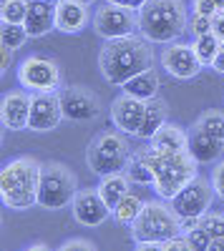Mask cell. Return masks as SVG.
<instances>
[{"instance_id":"cell-22","label":"cell","mask_w":224,"mask_h":251,"mask_svg":"<svg viewBox=\"0 0 224 251\" xmlns=\"http://www.w3.org/2000/svg\"><path fill=\"white\" fill-rule=\"evenodd\" d=\"M146 143L154 146V149H159V151H179V149H187L189 133L181 128V126L167 121V123L161 126V128H159Z\"/></svg>"},{"instance_id":"cell-45","label":"cell","mask_w":224,"mask_h":251,"mask_svg":"<svg viewBox=\"0 0 224 251\" xmlns=\"http://www.w3.org/2000/svg\"><path fill=\"white\" fill-rule=\"evenodd\" d=\"M217 8H219V10H224V0H217Z\"/></svg>"},{"instance_id":"cell-41","label":"cell","mask_w":224,"mask_h":251,"mask_svg":"<svg viewBox=\"0 0 224 251\" xmlns=\"http://www.w3.org/2000/svg\"><path fill=\"white\" fill-rule=\"evenodd\" d=\"M0 53H3V63H0V71H10V66H13V53L15 50H10V48H0Z\"/></svg>"},{"instance_id":"cell-23","label":"cell","mask_w":224,"mask_h":251,"mask_svg":"<svg viewBox=\"0 0 224 251\" xmlns=\"http://www.w3.org/2000/svg\"><path fill=\"white\" fill-rule=\"evenodd\" d=\"M129 188H131V178L126 176V171L101 176V181H98V191H101V196H104V201L111 206V211L126 194H131Z\"/></svg>"},{"instance_id":"cell-39","label":"cell","mask_w":224,"mask_h":251,"mask_svg":"<svg viewBox=\"0 0 224 251\" xmlns=\"http://www.w3.org/2000/svg\"><path fill=\"white\" fill-rule=\"evenodd\" d=\"M212 71H217V73H224V40L219 43V50H217V55H214V63H212Z\"/></svg>"},{"instance_id":"cell-28","label":"cell","mask_w":224,"mask_h":251,"mask_svg":"<svg viewBox=\"0 0 224 251\" xmlns=\"http://www.w3.org/2000/svg\"><path fill=\"white\" fill-rule=\"evenodd\" d=\"M30 0H3L0 5V20L3 23H26Z\"/></svg>"},{"instance_id":"cell-44","label":"cell","mask_w":224,"mask_h":251,"mask_svg":"<svg viewBox=\"0 0 224 251\" xmlns=\"http://www.w3.org/2000/svg\"><path fill=\"white\" fill-rule=\"evenodd\" d=\"M78 3H86V5H93V3H98V0H78Z\"/></svg>"},{"instance_id":"cell-37","label":"cell","mask_w":224,"mask_h":251,"mask_svg":"<svg viewBox=\"0 0 224 251\" xmlns=\"http://www.w3.org/2000/svg\"><path fill=\"white\" fill-rule=\"evenodd\" d=\"M212 33L219 40H224V10H219V13L212 15Z\"/></svg>"},{"instance_id":"cell-12","label":"cell","mask_w":224,"mask_h":251,"mask_svg":"<svg viewBox=\"0 0 224 251\" xmlns=\"http://www.w3.org/2000/svg\"><path fill=\"white\" fill-rule=\"evenodd\" d=\"M71 211H73L76 224L88 226V228H96L104 221H109V216H113L111 206L104 201L98 186L96 188H78V194L71 203Z\"/></svg>"},{"instance_id":"cell-42","label":"cell","mask_w":224,"mask_h":251,"mask_svg":"<svg viewBox=\"0 0 224 251\" xmlns=\"http://www.w3.org/2000/svg\"><path fill=\"white\" fill-rule=\"evenodd\" d=\"M209 251H224V236H217V239H212V244H209Z\"/></svg>"},{"instance_id":"cell-10","label":"cell","mask_w":224,"mask_h":251,"mask_svg":"<svg viewBox=\"0 0 224 251\" xmlns=\"http://www.w3.org/2000/svg\"><path fill=\"white\" fill-rule=\"evenodd\" d=\"M214 186H212V181H207V178H201V176H196V178H192L181 191L169 201L171 203V208H174V214L179 216V219H201L209 208H212V201H214Z\"/></svg>"},{"instance_id":"cell-36","label":"cell","mask_w":224,"mask_h":251,"mask_svg":"<svg viewBox=\"0 0 224 251\" xmlns=\"http://www.w3.org/2000/svg\"><path fill=\"white\" fill-rule=\"evenodd\" d=\"M76 249H86V251H93L96 244L93 241H86V239H68L60 244V251H76Z\"/></svg>"},{"instance_id":"cell-25","label":"cell","mask_w":224,"mask_h":251,"mask_svg":"<svg viewBox=\"0 0 224 251\" xmlns=\"http://www.w3.org/2000/svg\"><path fill=\"white\" fill-rule=\"evenodd\" d=\"M144 203H146V201H141L136 194H126L124 199H121V201L113 206V219H116V224L131 228V224L139 219V214H141V208H144Z\"/></svg>"},{"instance_id":"cell-33","label":"cell","mask_w":224,"mask_h":251,"mask_svg":"<svg viewBox=\"0 0 224 251\" xmlns=\"http://www.w3.org/2000/svg\"><path fill=\"white\" fill-rule=\"evenodd\" d=\"M212 186H214V194L224 201V161H219L214 169H212Z\"/></svg>"},{"instance_id":"cell-18","label":"cell","mask_w":224,"mask_h":251,"mask_svg":"<svg viewBox=\"0 0 224 251\" xmlns=\"http://www.w3.org/2000/svg\"><path fill=\"white\" fill-rule=\"evenodd\" d=\"M187 149H189V153L196 158L199 166H201V163H214V161H219L222 153H224V138L212 136L209 131L192 126Z\"/></svg>"},{"instance_id":"cell-30","label":"cell","mask_w":224,"mask_h":251,"mask_svg":"<svg viewBox=\"0 0 224 251\" xmlns=\"http://www.w3.org/2000/svg\"><path fill=\"white\" fill-rule=\"evenodd\" d=\"M184 236H187V241H189L192 251H209V244H212V234L207 231L204 226H201V221H199V226H194L192 231H187Z\"/></svg>"},{"instance_id":"cell-40","label":"cell","mask_w":224,"mask_h":251,"mask_svg":"<svg viewBox=\"0 0 224 251\" xmlns=\"http://www.w3.org/2000/svg\"><path fill=\"white\" fill-rule=\"evenodd\" d=\"M106 3H116V5H124V8H131V10H141V5L146 0H106Z\"/></svg>"},{"instance_id":"cell-29","label":"cell","mask_w":224,"mask_h":251,"mask_svg":"<svg viewBox=\"0 0 224 251\" xmlns=\"http://www.w3.org/2000/svg\"><path fill=\"white\" fill-rule=\"evenodd\" d=\"M194 126H196V128H204V131H209L212 136L224 138V111L209 108V111H204V113H201V116L194 121Z\"/></svg>"},{"instance_id":"cell-6","label":"cell","mask_w":224,"mask_h":251,"mask_svg":"<svg viewBox=\"0 0 224 251\" xmlns=\"http://www.w3.org/2000/svg\"><path fill=\"white\" fill-rule=\"evenodd\" d=\"M78 194L76 174L60 161H46L40 166V183H38V206L48 211H60L73 203Z\"/></svg>"},{"instance_id":"cell-15","label":"cell","mask_w":224,"mask_h":251,"mask_svg":"<svg viewBox=\"0 0 224 251\" xmlns=\"http://www.w3.org/2000/svg\"><path fill=\"white\" fill-rule=\"evenodd\" d=\"M144 113H146V100H139L129 93H121L111 103V123L126 136H139Z\"/></svg>"},{"instance_id":"cell-32","label":"cell","mask_w":224,"mask_h":251,"mask_svg":"<svg viewBox=\"0 0 224 251\" xmlns=\"http://www.w3.org/2000/svg\"><path fill=\"white\" fill-rule=\"evenodd\" d=\"M189 33H192L194 38H199V35H207V33H212V15L192 13V18H189Z\"/></svg>"},{"instance_id":"cell-7","label":"cell","mask_w":224,"mask_h":251,"mask_svg":"<svg viewBox=\"0 0 224 251\" xmlns=\"http://www.w3.org/2000/svg\"><path fill=\"white\" fill-rule=\"evenodd\" d=\"M181 234L179 216L174 214L171 203L161 201H146L141 208L139 219L131 224V239L134 241H161L174 239Z\"/></svg>"},{"instance_id":"cell-14","label":"cell","mask_w":224,"mask_h":251,"mask_svg":"<svg viewBox=\"0 0 224 251\" xmlns=\"http://www.w3.org/2000/svg\"><path fill=\"white\" fill-rule=\"evenodd\" d=\"M63 118H66V116H63V106H60L58 91H53V93H33L28 131H33V133L56 131L58 123L63 121Z\"/></svg>"},{"instance_id":"cell-24","label":"cell","mask_w":224,"mask_h":251,"mask_svg":"<svg viewBox=\"0 0 224 251\" xmlns=\"http://www.w3.org/2000/svg\"><path fill=\"white\" fill-rule=\"evenodd\" d=\"M126 176L131 178V183H139V186H154V171H151V163L146 158V146L131 151V158L126 163Z\"/></svg>"},{"instance_id":"cell-5","label":"cell","mask_w":224,"mask_h":251,"mask_svg":"<svg viewBox=\"0 0 224 251\" xmlns=\"http://www.w3.org/2000/svg\"><path fill=\"white\" fill-rule=\"evenodd\" d=\"M129 158H131V149H129L126 133H118V128L98 133L86 146V166L98 178L124 171Z\"/></svg>"},{"instance_id":"cell-4","label":"cell","mask_w":224,"mask_h":251,"mask_svg":"<svg viewBox=\"0 0 224 251\" xmlns=\"http://www.w3.org/2000/svg\"><path fill=\"white\" fill-rule=\"evenodd\" d=\"M146 158L154 171V191L159 199L171 201L192 178H196V158L189 153V149L179 151H159L146 143Z\"/></svg>"},{"instance_id":"cell-13","label":"cell","mask_w":224,"mask_h":251,"mask_svg":"<svg viewBox=\"0 0 224 251\" xmlns=\"http://www.w3.org/2000/svg\"><path fill=\"white\" fill-rule=\"evenodd\" d=\"M159 60H161V68L176 80H192V78L199 75L201 68H204L196 50H194V46H187V43H169L161 50Z\"/></svg>"},{"instance_id":"cell-38","label":"cell","mask_w":224,"mask_h":251,"mask_svg":"<svg viewBox=\"0 0 224 251\" xmlns=\"http://www.w3.org/2000/svg\"><path fill=\"white\" fill-rule=\"evenodd\" d=\"M136 251H164V244L161 241H134Z\"/></svg>"},{"instance_id":"cell-19","label":"cell","mask_w":224,"mask_h":251,"mask_svg":"<svg viewBox=\"0 0 224 251\" xmlns=\"http://www.w3.org/2000/svg\"><path fill=\"white\" fill-rule=\"evenodd\" d=\"M30 38H43L56 30V0H30L23 23Z\"/></svg>"},{"instance_id":"cell-43","label":"cell","mask_w":224,"mask_h":251,"mask_svg":"<svg viewBox=\"0 0 224 251\" xmlns=\"http://www.w3.org/2000/svg\"><path fill=\"white\" fill-rule=\"evenodd\" d=\"M28 251H48V246H46V244H30Z\"/></svg>"},{"instance_id":"cell-1","label":"cell","mask_w":224,"mask_h":251,"mask_svg":"<svg viewBox=\"0 0 224 251\" xmlns=\"http://www.w3.org/2000/svg\"><path fill=\"white\" fill-rule=\"evenodd\" d=\"M154 60L156 58H154L151 43L141 33L139 35L134 33L126 38L106 40L104 48L98 50V71L106 83L121 88L136 73L151 68Z\"/></svg>"},{"instance_id":"cell-34","label":"cell","mask_w":224,"mask_h":251,"mask_svg":"<svg viewBox=\"0 0 224 251\" xmlns=\"http://www.w3.org/2000/svg\"><path fill=\"white\" fill-rule=\"evenodd\" d=\"M164 251H192V246H189V241H187L184 234H179V236L164 241Z\"/></svg>"},{"instance_id":"cell-3","label":"cell","mask_w":224,"mask_h":251,"mask_svg":"<svg viewBox=\"0 0 224 251\" xmlns=\"http://www.w3.org/2000/svg\"><path fill=\"white\" fill-rule=\"evenodd\" d=\"M40 163L33 156H18L0 171V201L10 211H28L38 206Z\"/></svg>"},{"instance_id":"cell-26","label":"cell","mask_w":224,"mask_h":251,"mask_svg":"<svg viewBox=\"0 0 224 251\" xmlns=\"http://www.w3.org/2000/svg\"><path fill=\"white\" fill-rule=\"evenodd\" d=\"M28 38H30V33L23 23H3V28H0V48L18 50L26 46Z\"/></svg>"},{"instance_id":"cell-31","label":"cell","mask_w":224,"mask_h":251,"mask_svg":"<svg viewBox=\"0 0 224 251\" xmlns=\"http://www.w3.org/2000/svg\"><path fill=\"white\" fill-rule=\"evenodd\" d=\"M201 226L212 234V239L224 236V211H207L201 216Z\"/></svg>"},{"instance_id":"cell-9","label":"cell","mask_w":224,"mask_h":251,"mask_svg":"<svg viewBox=\"0 0 224 251\" xmlns=\"http://www.w3.org/2000/svg\"><path fill=\"white\" fill-rule=\"evenodd\" d=\"M93 30L104 40L134 35L139 30V10L116 5V3H104L93 13Z\"/></svg>"},{"instance_id":"cell-17","label":"cell","mask_w":224,"mask_h":251,"mask_svg":"<svg viewBox=\"0 0 224 251\" xmlns=\"http://www.w3.org/2000/svg\"><path fill=\"white\" fill-rule=\"evenodd\" d=\"M91 23V13L86 3L78 0H56V30L66 33V35H76L81 30H86V25Z\"/></svg>"},{"instance_id":"cell-27","label":"cell","mask_w":224,"mask_h":251,"mask_svg":"<svg viewBox=\"0 0 224 251\" xmlns=\"http://www.w3.org/2000/svg\"><path fill=\"white\" fill-rule=\"evenodd\" d=\"M219 43L222 40L214 35V33H207V35H199V38H194V50H196V55H199V60H201V66H212L214 63V55H217V50H219Z\"/></svg>"},{"instance_id":"cell-21","label":"cell","mask_w":224,"mask_h":251,"mask_svg":"<svg viewBox=\"0 0 224 251\" xmlns=\"http://www.w3.org/2000/svg\"><path fill=\"white\" fill-rule=\"evenodd\" d=\"M169 121V103L164 100V98H151V100H146V113H144V123H141V131H139V136L136 138H141V141H149L161 126H164Z\"/></svg>"},{"instance_id":"cell-20","label":"cell","mask_w":224,"mask_h":251,"mask_svg":"<svg viewBox=\"0 0 224 251\" xmlns=\"http://www.w3.org/2000/svg\"><path fill=\"white\" fill-rule=\"evenodd\" d=\"M159 88H161V80H159V73L151 66L146 71L136 73L134 78H129L124 86H121V93H129L139 100H151V98L159 96Z\"/></svg>"},{"instance_id":"cell-35","label":"cell","mask_w":224,"mask_h":251,"mask_svg":"<svg viewBox=\"0 0 224 251\" xmlns=\"http://www.w3.org/2000/svg\"><path fill=\"white\" fill-rule=\"evenodd\" d=\"M192 10H194V13H201V15H214V13H219L217 0H194Z\"/></svg>"},{"instance_id":"cell-2","label":"cell","mask_w":224,"mask_h":251,"mask_svg":"<svg viewBox=\"0 0 224 251\" xmlns=\"http://www.w3.org/2000/svg\"><path fill=\"white\" fill-rule=\"evenodd\" d=\"M139 33L149 43L169 46L189 33V10L184 0H146L139 10Z\"/></svg>"},{"instance_id":"cell-11","label":"cell","mask_w":224,"mask_h":251,"mask_svg":"<svg viewBox=\"0 0 224 251\" xmlns=\"http://www.w3.org/2000/svg\"><path fill=\"white\" fill-rule=\"evenodd\" d=\"M66 121H93L101 113V98L86 86H63L58 91Z\"/></svg>"},{"instance_id":"cell-8","label":"cell","mask_w":224,"mask_h":251,"mask_svg":"<svg viewBox=\"0 0 224 251\" xmlns=\"http://www.w3.org/2000/svg\"><path fill=\"white\" fill-rule=\"evenodd\" d=\"M18 83L30 93H53L63 88V71L48 55H28L18 66Z\"/></svg>"},{"instance_id":"cell-16","label":"cell","mask_w":224,"mask_h":251,"mask_svg":"<svg viewBox=\"0 0 224 251\" xmlns=\"http://www.w3.org/2000/svg\"><path fill=\"white\" fill-rule=\"evenodd\" d=\"M30 100L33 93L20 88V91H8L0 103V121H3L5 131H26L30 121Z\"/></svg>"}]
</instances>
